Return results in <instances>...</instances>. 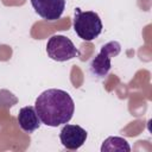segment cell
Wrapping results in <instances>:
<instances>
[{
    "mask_svg": "<svg viewBox=\"0 0 152 152\" xmlns=\"http://www.w3.org/2000/svg\"><path fill=\"white\" fill-rule=\"evenodd\" d=\"M34 108L42 124L57 127L71 120L75 112V103L66 91L52 88L38 95Z\"/></svg>",
    "mask_w": 152,
    "mask_h": 152,
    "instance_id": "1",
    "label": "cell"
},
{
    "mask_svg": "<svg viewBox=\"0 0 152 152\" xmlns=\"http://www.w3.org/2000/svg\"><path fill=\"white\" fill-rule=\"evenodd\" d=\"M74 30L76 34L87 42L94 40L102 32V21L97 13L94 11H82L81 8H75Z\"/></svg>",
    "mask_w": 152,
    "mask_h": 152,
    "instance_id": "2",
    "label": "cell"
},
{
    "mask_svg": "<svg viewBox=\"0 0 152 152\" xmlns=\"http://www.w3.org/2000/svg\"><path fill=\"white\" fill-rule=\"evenodd\" d=\"M46 53L53 61L65 62L77 57L80 55V51L68 37L55 34L50 37L46 43Z\"/></svg>",
    "mask_w": 152,
    "mask_h": 152,
    "instance_id": "3",
    "label": "cell"
},
{
    "mask_svg": "<svg viewBox=\"0 0 152 152\" xmlns=\"http://www.w3.org/2000/svg\"><path fill=\"white\" fill-rule=\"evenodd\" d=\"M121 51V45L115 42H108L107 44H104L100 52L91 59L90 62V71L94 76L96 77H104L110 68H112V57H115L120 53Z\"/></svg>",
    "mask_w": 152,
    "mask_h": 152,
    "instance_id": "4",
    "label": "cell"
},
{
    "mask_svg": "<svg viewBox=\"0 0 152 152\" xmlns=\"http://www.w3.org/2000/svg\"><path fill=\"white\" fill-rule=\"evenodd\" d=\"M87 131L78 125L64 124L59 133V139L62 145L70 151L78 150L87 140Z\"/></svg>",
    "mask_w": 152,
    "mask_h": 152,
    "instance_id": "5",
    "label": "cell"
},
{
    "mask_svg": "<svg viewBox=\"0 0 152 152\" xmlns=\"http://www.w3.org/2000/svg\"><path fill=\"white\" fill-rule=\"evenodd\" d=\"M36 13L45 20H57L62 17L65 8V0H31Z\"/></svg>",
    "mask_w": 152,
    "mask_h": 152,
    "instance_id": "6",
    "label": "cell"
},
{
    "mask_svg": "<svg viewBox=\"0 0 152 152\" xmlns=\"http://www.w3.org/2000/svg\"><path fill=\"white\" fill-rule=\"evenodd\" d=\"M40 119L32 106H26L20 108L18 114V124L25 133H32L40 126Z\"/></svg>",
    "mask_w": 152,
    "mask_h": 152,
    "instance_id": "7",
    "label": "cell"
},
{
    "mask_svg": "<svg viewBox=\"0 0 152 152\" xmlns=\"http://www.w3.org/2000/svg\"><path fill=\"white\" fill-rule=\"evenodd\" d=\"M129 152L131 146L126 139L121 137H108L101 146V152Z\"/></svg>",
    "mask_w": 152,
    "mask_h": 152,
    "instance_id": "8",
    "label": "cell"
},
{
    "mask_svg": "<svg viewBox=\"0 0 152 152\" xmlns=\"http://www.w3.org/2000/svg\"><path fill=\"white\" fill-rule=\"evenodd\" d=\"M18 103L17 96L7 89L0 90V108H11Z\"/></svg>",
    "mask_w": 152,
    "mask_h": 152,
    "instance_id": "9",
    "label": "cell"
}]
</instances>
